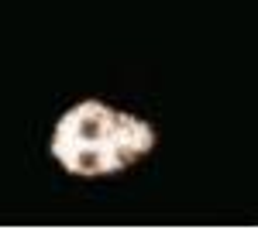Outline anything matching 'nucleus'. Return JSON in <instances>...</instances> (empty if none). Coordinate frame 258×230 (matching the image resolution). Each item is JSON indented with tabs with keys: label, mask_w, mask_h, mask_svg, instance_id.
Masks as SVG:
<instances>
[{
	"label": "nucleus",
	"mask_w": 258,
	"mask_h": 230,
	"mask_svg": "<svg viewBox=\"0 0 258 230\" xmlns=\"http://www.w3.org/2000/svg\"><path fill=\"white\" fill-rule=\"evenodd\" d=\"M159 131L138 114L117 110L103 100H80L55 120L48 141L62 172L97 179L117 175L155 151Z\"/></svg>",
	"instance_id": "obj_1"
}]
</instances>
